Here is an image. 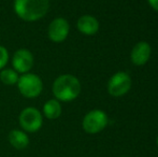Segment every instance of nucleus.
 Returning a JSON list of instances; mask_svg holds the SVG:
<instances>
[{
    "mask_svg": "<svg viewBox=\"0 0 158 157\" xmlns=\"http://www.w3.org/2000/svg\"><path fill=\"white\" fill-rule=\"evenodd\" d=\"M81 82L73 74H61L55 79L52 92L55 99L60 102H70L81 94Z\"/></svg>",
    "mask_w": 158,
    "mask_h": 157,
    "instance_id": "nucleus-2",
    "label": "nucleus"
},
{
    "mask_svg": "<svg viewBox=\"0 0 158 157\" xmlns=\"http://www.w3.org/2000/svg\"><path fill=\"white\" fill-rule=\"evenodd\" d=\"M63 108H61L60 101L57 99H50L43 105L42 114L48 119H57L61 115Z\"/></svg>",
    "mask_w": 158,
    "mask_h": 157,
    "instance_id": "nucleus-12",
    "label": "nucleus"
},
{
    "mask_svg": "<svg viewBox=\"0 0 158 157\" xmlns=\"http://www.w3.org/2000/svg\"><path fill=\"white\" fill-rule=\"evenodd\" d=\"M35 65L32 53L27 48H19L12 57V67L17 73H28Z\"/></svg>",
    "mask_w": 158,
    "mask_h": 157,
    "instance_id": "nucleus-7",
    "label": "nucleus"
},
{
    "mask_svg": "<svg viewBox=\"0 0 158 157\" xmlns=\"http://www.w3.org/2000/svg\"><path fill=\"white\" fill-rule=\"evenodd\" d=\"M19 78V73L13 68H3L0 70V81L4 85H16Z\"/></svg>",
    "mask_w": 158,
    "mask_h": 157,
    "instance_id": "nucleus-13",
    "label": "nucleus"
},
{
    "mask_svg": "<svg viewBox=\"0 0 158 157\" xmlns=\"http://www.w3.org/2000/svg\"><path fill=\"white\" fill-rule=\"evenodd\" d=\"M156 143H157V147H158V136H157V139H156Z\"/></svg>",
    "mask_w": 158,
    "mask_h": 157,
    "instance_id": "nucleus-16",
    "label": "nucleus"
},
{
    "mask_svg": "<svg viewBox=\"0 0 158 157\" xmlns=\"http://www.w3.org/2000/svg\"><path fill=\"white\" fill-rule=\"evenodd\" d=\"M9 52L4 46L0 45V70H2L3 68H6V66L9 63Z\"/></svg>",
    "mask_w": 158,
    "mask_h": 157,
    "instance_id": "nucleus-14",
    "label": "nucleus"
},
{
    "mask_svg": "<svg viewBox=\"0 0 158 157\" xmlns=\"http://www.w3.org/2000/svg\"><path fill=\"white\" fill-rule=\"evenodd\" d=\"M131 78L128 73L119 71L114 73L108 82V92L112 97H123L131 88Z\"/></svg>",
    "mask_w": 158,
    "mask_h": 157,
    "instance_id": "nucleus-6",
    "label": "nucleus"
},
{
    "mask_svg": "<svg viewBox=\"0 0 158 157\" xmlns=\"http://www.w3.org/2000/svg\"><path fill=\"white\" fill-rule=\"evenodd\" d=\"M109 118L102 110L95 109L86 113L82 122V127L84 131L89 134H96L102 131L108 126Z\"/></svg>",
    "mask_w": 158,
    "mask_h": 157,
    "instance_id": "nucleus-5",
    "label": "nucleus"
},
{
    "mask_svg": "<svg viewBox=\"0 0 158 157\" xmlns=\"http://www.w3.org/2000/svg\"><path fill=\"white\" fill-rule=\"evenodd\" d=\"M70 25L64 17H56L50 23L48 28V39L54 43H61L68 38Z\"/></svg>",
    "mask_w": 158,
    "mask_h": 157,
    "instance_id": "nucleus-8",
    "label": "nucleus"
},
{
    "mask_svg": "<svg viewBox=\"0 0 158 157\" xmlns=\"http://www.w3.org/2000/svg\"><path fill=\"white\" fill-rule=\"evenodd\" d=\"M16 85L22 96L28 99L37 98L43 90L42 79L38 74L30 73V72L19 76Z\"/></svg>",
    "mask_w": 158,
    "mask_h": 157,
    "instance_id": "nucleus-3",
    "label": "nucleus"
},
{
    "mask_svg": "<svg viewBox=\"0 0 158 157\" xmlns=\"http://www.w3.org/2000/svg\"><path fill=\"white\" fill-rule=\"evenodd\" d=\"M152 48L145 41H140L133 46L130 54L131 63L135 66H143L150 60Z\"/></svg>",
    "mask_w": 158,
    "mask_h": 157,
    "instance_id": "nucleus-9",
    "label": "nucleus"
},
{
    "mask_svg": "<svg viewBox=\"0 0 158 157\" xmlns=\"http://www.w3.org/2000/svg\"><path fill=\"white\" fill-rule=\"evenodd\" d=\"M148 2L153 10H155L158 12V0H148Z\"/></svg>",
    "mask_w": 158,
    "mask_h": 157,
    "instance_id": "nucleus-15",
    "label": "nucleus"
},
{
    "mask_svg": "<svg viewBox=\"0 0 158 157\" xmlns=\"http://www.w3.org/2000/svg\"><path fill=\"white\" fill-rule=\"evenodd\" d=\"M77 30L84 36H94L98 32L100 24L93 15H82L77 22Z\"/></svg>",
    "mask_w": 158,
    "mask_h": 157,
    "instance_id": "nucleus-10",
    "label": "nucleus"
},
{
    "mask_svg": "<svg viewBox=\"0 0 158 157\" xmlns=\"http://www.w3.org/2000/svg\"><path fill=\"white\" fill-rule=\"evenodd\" d=\"M19 123L22 130L33 134L41 129L43 125V114L33 107H27L22 110L19 116Z\"/></svg>",
    "mask_w": 158,
    "mask_h": 157,
    "instance_id": "nucleus-4",
    "label": "nucleus"
},
{
    "mask_svg": "<svg viewBox=\"0 0 158 157\" xmlns=\"http://www.w3.org/2000/svg\"><path fill=\"white\" fill-rule=\"evenodd\" d=\"M13 9L19 19L32 23L45 16L50 9V0H14Z\"/></svg>",
    "mask_w": 158,
    "mask_h": 157,
    "instance_id": "nucleus-1",
    "label": "nucleus"
},
{
    "mask_svg": "<svg viewBox=\"0 0 158 157\" xmlns=\"http://www.w3.org/2000/svg\"><path fill=\"white\" fill-rule=\"evenodd\" d=\"M9 142L14 149L16 150H25L29 145V137L27 132H25L22 129H12L9 132Z\"/></svg>",
    "mask_w": 158,
    "mask_h": 157,
    "instance_id": "nucleus-11",
    "label": "nucleus"
}]
</instances>
